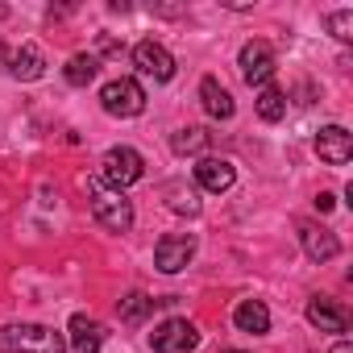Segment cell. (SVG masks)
<instances>
[{
  "mask_svg": "<svg viewBox=\"0 0 353 353\" xmlns=\"http://www.w3.org/2000/svg\"><path fill=\"white\" fill-rule=\"evenodd\" d=\"M332 353H353V345H349V341H336V345H332Z\"/></svg>",
  "mask_w": 353,
  "mask_h": 353,
  "instance_id": "obj_25",
  "label": "cell"
},
{
  "mask_svg": "<svg viewBox=\"0 0 353 353\" xmlns=\"http://www.w3.org/2000/svg\"><path fill=\"white\" fill-rule=\"evenodd\" d=\"M104 336H108L104 324L92 320V316H83V312H75L71 324H67V349H71V353H100Z\"/></svg>",
  "mask_w": 353,
  "mask_h": 353,
  "instance_id": "obj_11",
  "label": "cell"
},
{
  "mask_svg": "<svg viewBox=\"0 0 353 353\" xmlns=\"http://www.w3.org/2000/svg\"><path fill=\"white\" fill-rule=\"evenodd\" d=\"M100 166H104V170H100V179H104L108 188H117V192L133 188L141 174H145V162H141V154H137L133 145H112V150L104 154Z\"/></svg>",
  "mask_w": 353,
  "mask_h": 353,
  "instance_id": "obj_4",
  "label": "cell"
},
{
  "mask_svg": "<svg viewBox=\"0 0 353 353\" xmlns=\"http://www.w3.org/2000/svg\"><path fill=\"white\" fill-rule=\"evenodd\" d=\"M254 108H258V117H262L266 125H279V121L287 117V96H283L279 88H262L258 100H254Z\"/></svg>",
  "mask_w": 353,
  "mask_h": 353,
  "instance_id": "obj_19",
  "label": "cell"
},
{
  "mask_svg": "<svg viewBox=\"0 0 353 353\" xmlns=\"http://www.w3.org/2000/svg\"><path fill=\"white\" fill-rule=\"evenodd\" d=\"M63 75H67V83H71V88H88V83L100 75V59H96L92 50L71 54V59H67V67H63Z\"/></svg>",
  "mask_w": 353,
  "mask_h": 353,
  "instance_id": "obj_17",
  "label": "cell"
},
{
  "mask_svg": "<svg viewBox=\"0 0 353 353\" xmlns=\"http://www.w3.org/2000/svg\"><path fill=\"white\" fill-rule=\"evenodd\" d=\"M133 67L145 75V79H158V83H166V79H174V54L162 46V42H154V38H145V42H137L133 46Z\"/></svg>",
  "mask_w": 353,
  "mask_h": 353,
  "instance_id": "obj_8",
  "label": "cell"
},
{
  "mask_svg": "<svg viewBox=\"0 0 353 353\" xmlns=\"http://www.w3.org/2000/svg\"><path fill=\"white\" fill-rule=\"evenodd\" d=\"M200 104H204V112H208L212 121H229V117L237 112L229 88H225L216 75H204V79H200Z\"/></svg>",
  "mask_w": 353,
  "mask_h": 353,
  "instance_id": "obj_15",
  "label": "cell"
},
{
  "mask_svg": "<svg viewBox=\"0 0 353 353\" xmlns=\"http://www.w3.org/2000/svg\"><path fill=\"white\" fill-rule=\"evenodd\" d=\"M200 345V328L188 316H170L150 332V349L154 353H192Z\"/></svg>",
  "mask_w": 353,
  "mask_h": 353,
  "instance_id": "obj_5",
  "label": "cell"
},
{
  "mask_svg": "<svg viewBox=\"0 0 353 353\" xmlns=\"http://www.w3.org/2000/svg\"><path fill=\"white\" fill-rule=\"evenodd\" d=\"M196 183L204 188V192H212V196H221V192H229L233 183H237V166L229 162V158H200L196 162Z\"/></svg>",
  "mask_w": 353,
  "mask_h": 353,
  "instance_id": "obj_12",
  "label": "cell"
},
{
  "mask_svg": "<svg viewBox=\"0 0 353 353\" xmlns=\"http://www.w3.org/2000/svg\"><path fill=\"white\" fill-rule=\"evenodd\" d=\"M233 324H237V332L262 336V332H270V307H266L262 299H241V303L233 307Z\"/></svg>",
  "mask_w": 353,
  "mask_h": 353,
  "instance_id": "obj_16",
  "label": "cell"
},
{
  "mask_svg": "<svg viewBox=\"0 0 353 353\" xmlns=\"http://www.w3.org/2000/svg\"><path fill=\"white\" fill-rule=\"evenodd\" d=\"M208 141H212V133H208V129L188 125V129H179V133L170 137V150H174V154H204V150H208Z\"/></svg>",
  "mask_w": 353,
  "mask_h": 353,
  "instance_id": "obj_20",
  "label": "cell"
},
{
  "mask_svg": "<svg viewBox=\"0 0 353 353\" xmlns=\"http://www.w3.org/2000/svg\"><path fill=\"white\" fill-rule=\"evenodd\" d=\"M0 349L5 353H67V332L50 324H9L0 328Z\"/></svg>",
  "mask_w": 353,
  "mask_h": 353,
  "instance_id": "obj_1",
  "label": "cell"
},
{
  "mask_svg": "<svg viewBox=\"0 0 353 353\" xmlns=\"http://www.w3.org/2000/svg\"><path fill=\"white\" fill-rule=\"evenodd\" d=\"M332 204H336V200H332L328 192H320V196H316V208H320V212H332Z\"/></svg>",
  "mask_w": 353,
  "mask_h": 353,
  "instance_id": "obj_24",
  "label": "cell"
},
{
  "mask_svg": "<svg viewBox=\"0 0 353 353\" xmlns=\"http://www.w3.org/2000/svg\"><path fill=\"white\" fill-rule=\"evenodd\" d=\"M96 46H100V54H125V42H117V38H108V34H100ZM100 54H96V59H100Z\"/></svg>",
  "mask_w": 353,
  "mask_h": 353,
  "instance_id": "obj_23",
  "label": "cell"
},
{
  "mask_svg": "<svg viewBox=\"0 0 353 353\" xmlns=\"http://www.w3.org/2000/svg\"><path fill=\"white\" fill-rule=\"evenodd\" d=\"M316 154H320V162H328V166H345V162L353 158V133H349L345 125H324V129L316 133Z\"/></svg>",
  "mask_w": 353,
  "mask_h": 353,
  "instance_id": "obj_9",
  "label": "cell"
},
{
  "mask_svg": "<svg viewBox=\"0 0 353 353\" xmlns=\"http://www.w3.org/2000/svg\"><path fill=\"white\" fill-rule=\"evenodd\" d=\"M237 67H241V75H245V83H250V88H270V79H274V71H279L274 46H270V42H262V38L245 42V46H241V54H237Z\"/></svg>",
  "mask_w": 353,
  "mask_h": 353,
  "instance_id": "obj_6",
  "label": "cell"
},
{
  "mask_svg": "<svg viewBox=\"0 0 353 353\" xmlns=\"http://www.w3.org/2000/svg\"><path fill=\"white\" fill-rule=\"evenodd\" d=\"M307 324L320 332H349V312L328 295H312L307 299Z\"/></svg>",
  "mask_w": 353,
  "mask_h": 353,
  "instance_id": "obj_13",
  "label": "cell"
},
{
  "mask_svg": "<svg viewBox=\"0 0 353 353\" xmlns=\"http://www.w3.org/2000/svg\"><path fill=\"white\" fill-rule=\"evenodd\" d=\"M100 104H104L108 117H121V121L141 117V112H145V88H141L137 79H129V75L108 79V83L100 88Z\"/></svg>",
  "mask_w": 353,
  "mask_h": 353,
  "instance_id": "obj_3",
  "label": "cell"
},
{
  "mask_svg": "<svg viewBox=\"0 0 353 353\" xmlns=\"http://www.w3.org/2000/svg\"><path fill=\"white\" fill-rule=\"evenodd\" d=\"M192 258H196V237H192V233H166V237L154 245V266H158L162 274L188 270Z\"/></svg>",
  "mask_w": 353,
  "mask_h": 353,
  "instance_id": "obj_7",
  "label": "cell"
},
{
  "mask_svg": "<svg viewBox=\"0 0 353 353\" xmlns=\"http://www.w3.org/2000/svg\"><path fill=\"white\" fill-rule=\"evenodd\" d=\"M5 67H9V75H13L17 83H38V79L46 75V54H42L34 42H26L21 50H13V54H9V63H5Z\"/></svg>",
  "mask_w": 353,
  "mask_h": 353,
  "instance_id": "obj_14",
  "label": "cell"
},
{
  "mask_svg": "<svg viewBox=\"0 0 353 353\" xmlns=\"http://www.w3.org/2000/svg\"><path fill=\"white\" fill-rule=\"evenodd\" d=\"M88 200H92V216L112 229V233H129L133 229V204L125 200V192L108 188L104 179H88Z\"/></svg>",
  "mask_w": 353,
  "mask_h": 353,
  "instance_id": "obj_2",
  "label": "cell"
},
{
  "mask_svg": "<svg viewBox=\"0 0 353 353\" xmlns=\"http://www.w3.org/2000/svg\"><path fill=\"white\" fill-rule=\"evenodd\" d=\"M5 17H9V5H0V21H5Z\"/></svg>",
  "mask_w": 353,
  "mask_h": 353,
  "instance_id": "obj_27",
  "label": "cell"
},
{
  "mask_svg": "<svg viewBox=\"0 0 353 353\" xmlns=\"http://www.w3.org/2000/svg\"><path fill=\"white\" fill-rule=\"evenodd\" d=\"M225 353H245V349H225Z\"/></svg>",
  "mask_w": 353,
  "mask_h": 353,
  "instance_id": "obj_28",
  "label": "cell"
},
{
  "mask_svg": "<svg viewBox=\"0 0 353 353\" xmlns=\"http://www.w3.org/2000/svg\"><path fill=\"white\" fill-rule=\"evenodd\" d=\"M324 26H328V34H332L336 42H353V9H336V13H328Z\"/></svg>",
  "mask_w": 353,
  "mask_h": 353,
  "instance_id": "obj_22",
  "label": "cell"
},
{
  "mask_svg": "<svg viewBox=\"0 0 353 353\" xmlns=\"http://www.w3.org/2000/svg\"><path fill=\"white\" fill-rule=\"evenodd\" d=\"M154 303H158V299H150L145 291H129V295L117 303V312H121V320H125V324H141V320L154 312Z\"/></svg>",
  "mask_w": 353,
  "mask_h": 353,
  "instance_id": "obj_21",
  "label": "cell"
},
{
  "mask_svg": "<svg viewBox=\"0 0 353 353\" xmlns=\"http://www.w3.org/2000/svg\"><path fill=\"white\" fill-rule=\"evenodd\" d=\"M9 63V50H5V42H0V67H5Z\"/></svg>",
  "mask_w": 353,
  "mask_h": 353,
  "instance_id": "obj_26",
  "label": "cell"
},
{
  "mask_svg": "<svg viewBox=\"0 0 353 353\" xmlns=\"http://www.w3.org/2000/svg\"><path fill=\"white\" fill-rule=\"evenodd\" d=\"M299 245H303V254L312 262H332L341 254V237L332 229H324V225H312V221L299 225Z\"/></svg>",
  "mask_w": 353,
  "mask_h": 353,
  "instance_id": "obj_10",
  "label": "cell"
},
{
  "mask_svg": "<svg viewBox=\"0 0 353 353\" xmlns=\"http://www.w3.org/2000/svg\"><path fill=\"white\" fill-rule=\"evenodd\" d=\"M166 208L174 212V216H200V192L196 188H188V183H170L166 188Z\"/></svg>",
  "mask_w": 353,
  "mask_h": 353,
  "instance_id": "obj_18",
  "label": "cell"
}]
</instances>
